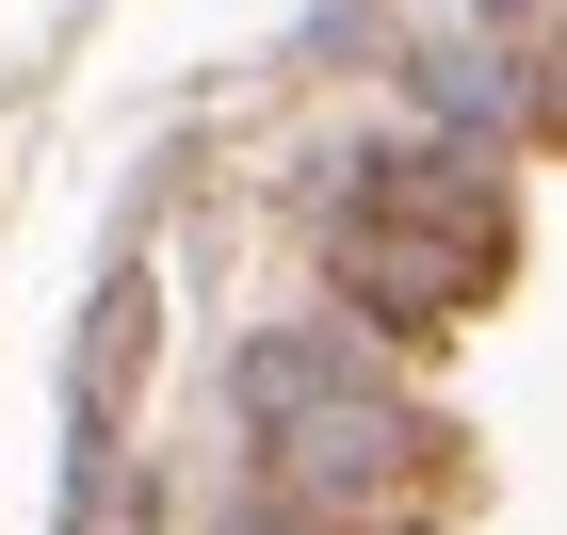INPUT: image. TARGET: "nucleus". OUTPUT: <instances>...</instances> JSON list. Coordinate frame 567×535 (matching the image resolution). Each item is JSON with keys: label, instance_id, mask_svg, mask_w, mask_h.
Instances as JSON below:
<instances>
[{"label": "nucleus", "instance_id": "obj_1", "mask_svg": "<svg viewBox=\"0 0 567 535\" xmlns=\"http://www.w3.org/2000/svg\"><path fill=\"white\" fill-rule=\"evenodd\" d=\"M341 292L373 325H454L486 292V260H503V212H486V178H405V195H373V212H341Z\"/></svg>", "mask_w": 567, "mask_h": 535}]
</instances>
